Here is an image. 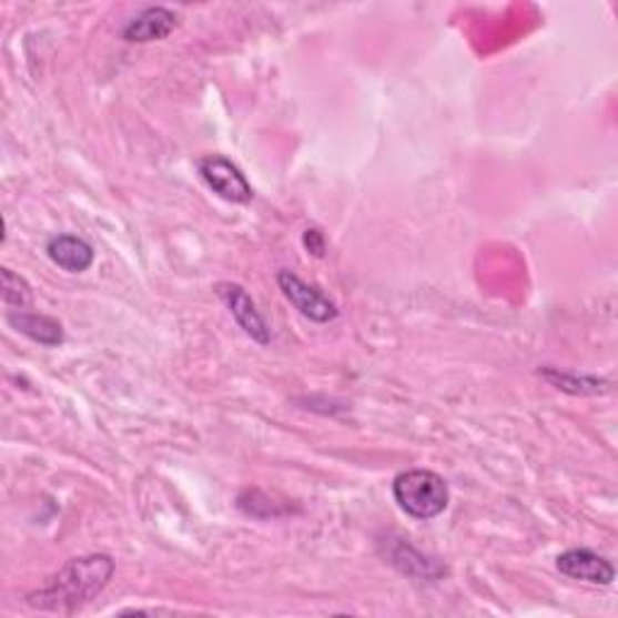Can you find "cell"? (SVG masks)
Here are the masks:
<instances>
[{
	"mask_svg": "<svg viewBox=\"0 0 618 618\" xmlns=\"http://www.w3.org/2000/svg\"><path fill=\"white\" fill-rule=\"evenodd\" d=\"M544 377L556 384L558 389L563 392H573V394H601L609 389L607 382H601L597 377H570V375H560L556 369H544Z\"/></svg>",
	"mask_w": 618,
	"mask_h": 618,
	"instance_id": "8fae6325",
	"label": "cell"
},
{
	"mask_svg": "<svg viewBox=\"0 0 618 618\" xmlns=\"http://www.w3.org/2000/svg\"><path fill=\"white\" fill-rule=\"evenodd\" d=\"M176 24H180V18H176V12H172L170 8H145L141 16H135L123 27L121 37L126 41H133V44H148V41L170 37Z\"/></svg>",
	"mask_w": 618,
	"mask_h": 618,
	"instance_id": "52a82bcc",
	"label": "cell"
},
{
	"mask_svg": "<svg viewBox=\"0 0 618 618\" xmlns=\"http://www.w3.org/2000/svg\"><path fill=\"white\" fill-rule=\"evenodd\" d=\"M217 297L225 302V307L230 310L232 320L240 324L242 332L246 336H252L256 343H261V346H266V343L271 341V332H269L264 317L259 314L254 300L246 295L244 287L237 285V283H220L217 285Z\"/></svg>",
	"mask_w": 618,
	"mask_h": 618,
	"instance_id": "5b68a950",
	"label": "cell"
},
{
	"mask_svg": "<svg viewBox=\"0 0 618 618\" xmlns=\"http://www.w3.org/2000/svg\"><path fill=\"white\" fill-rule=\"evenodd\" d=\"M114 568L112 556L104 554L73 558L44 587L27 595V604L41 611L73 614L102 592L112 580Z\"/></svg>",
	"mask_w": 618,
	"mask_h": 618,
	"instance_id": "6da1fadb",
	"label": "cell"
},
{
	"mask_svg": "<svg viewBox=\"0 0 618 618\" xmlns=\"http://www.w3.org/2000/svg\"><path fill=\"white\" fill-rule=\"evenodd\" d=\"M199 174L205 186L227 203H250L254 199V189L242 170L223 155L203 158L199 162Z\"/></svg>",
	"mask_w": 618,
	"mask_h": 618,
	"instance_id": "3957f363",
	"label": "cell"
},
{
	"mask_svg": "<svg viewBox=\"0 0 618 618\" xmlns=\"http://www.w3.org/2000/svg\"><path fill=\"white\" fill-rule=\"evenodd\" d=\"M278 285L287 302L310 322L328 324L338 317V307L328 300L317 285H310L302 278H297L293 271H281L278 273Z\"/></svg>",
	"mask_w": 618,
	"mask_h": 618,
	"instance_id": "277c9868",
	"label": "cell"
},
{
	"mask_svg": "<svg viewBox=\"0 0 618 618\" xmlns=\"http://www.w3.org/2000/svg\"><path fill=\"white\" fill-rule=\"evenodd\" d=\"M392 493L408 517L423 521L443 515L449 505L447 480L428 469H411L399 474L394 478Z\"/></svg>",
	"mask_w": 618,
	"mask_h": 618,
	"instance_id": "7a4b0ae2",
	"label": "cell"
},
{
	"mask_svg": "<svg viewBox=\"0 0 618 618\" xmlns=\"http://www.w3.org/2000/svg\"><path fill=\"white\" fill-rule=\"evenodd\" d=\"M47 254L49 259L57 264L59 269L68 271V273H82L92 266L94 261V250L92 246L75 235H57L51 237L47 244Z\"/></svg>",
	"mask_w": 618,
	"mask_h": 618,
	"instance_id": "9c48e42d",
	"label": "cell"
},
{
	"mask_svg": "<svg viewBox=\"0 0 618 618\" xmlns=\"http://www.w3.org/2000/svg\"><path fill=\"white\" fill-rule=\"evenodd\" d=\"M302 242H305L307 250L314 254V256H324L326 252V242H324V235L317 230V227H310L305 230V237H302Z\"/></svg>",
	"mask_w": 618,
	"mask_h": 618,
	"instance_id": "7c38bea8",
	"label": "cell"
},
{
	"mask_svg": "<svg viewBox=\"0 0 618 618\" xmlns=\"http://www.w3.org/2000/svg\"><path fill=\"white\" fill-rule=\"evenodd\" d=\"M0 281H3V302L12 310H24L32 305V287L18 273L10 269H0Z\"/></svg>",
	"mask_w": 618,
	"mask_h": 618,
	"instance_id": "30bf717a",
	"label": "cell"
},
{
	"mask_svg": "<svg viewBox=\"0 0 618 618\" xmlns=\"http://www.w3.org/2000/svg\"><path fill=\"white\" fill-rule=\"evenodd\" d=\"M556 568L568 575L573 580H582L589 585H611L616 578V570L609 558H604L589 548H570L556 558Z\"/></svg>",
	"mask_w": 618,
	"mask_h": 618,
	"instance_id": "8992f818",
	"label": "cell"
},
{
	"mask_svg": "<svg viewBox=\"0 0 618 618\" xmlns=\"http://www.w3.org/2000/svg\"><path fill=\"white\" fill-rule=\"evenodd\" d=\"M8 324L20 332L22 336L32 338L34 343H41V346L53 348L61 346L63 343V326L59 320L47 317V314H34V312H24V310H10L8 312Z\"/></svg>",
	"mask_w": 618,
	"mask_h": 618,
	"instance_id": "ba28073f",
	"label": "cell"
}]
</instances>
